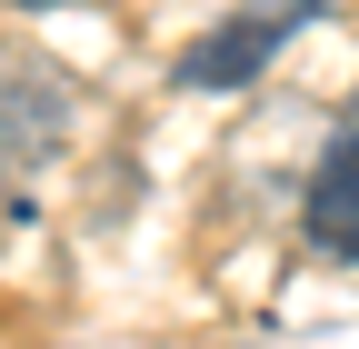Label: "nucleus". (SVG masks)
<instances>
[{
  "mask_svg": "<svg viewBox=\"0 0 359 349\" xmlns=\"http://www.w3.org/2000/svg\"><path fill=\"white\" fill-rule=\"evenodd\" d=\"M299 11H320V0H240L219 40L180 50V90H230V80H250V70H259V60L299 30Z\"/></svg>",
  "mask_w": 359,
  "mask_h": 349,
  "instance_id": "f257e3e1",
  "label": "nucleus"
},
{
  "mask_svg": "<svg viewBox=\"0 0 359 349\" xmlns=\"http://www.w3.org/2000/svg\"><path fill=\"white\" fill-rule=\"evenodd\" d=\"M309 249H330V259H359V110H349V130L330 140V160H320V180H309Z\"/></svg>",
  "mask_w": 359,
  "mask_h": 349,
  "instance_id": "f03ea898",
  "label": "nucleus"
},
{
  "mask_svg": "<svg viewBox=\"0 0 359 349\" xmlns=\"http://www.w3.org/2000/svg\"><path fill=\"white\" fill-rule=\"evenodd\" d=\"M20 11H60V0H20Z\"/></svg>",
  "mask_w": 359,
  "mask_h": 349,
  "instance_id": "7ed1b4c3",
  "label": "nucleus"
}]
</instances>
